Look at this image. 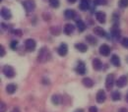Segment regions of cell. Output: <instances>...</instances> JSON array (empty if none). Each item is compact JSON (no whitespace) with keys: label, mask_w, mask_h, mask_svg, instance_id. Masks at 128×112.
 <instances>
[{"label":"cell","mask_w":128,"mask_h":112,"mask_svg":"<svg viewBox=\"0 0 128 112\" xmlns=\"http://www.w3.org/2000/svg\"><path fill=\"white\" fill-rule=\"evenodd\" d=\"M49 58H50V54H49L48 49L46 47H42L40 50V52H38V62L44 63V62L48 61Z\"/></svg>","instance_id":"obj_1"},{"label":"cell","mask_w":128,"mask_h":112,"mask_svg":"<svg viewBox=\"0 0 128 112\" xmlns=\"http://www.w3.org/2000/svg\"><path fill=\"white\" fill-rule=\"evenodd\" d=\"M3 74L7 77V78H13L15 76V70L12 66L10 65H6L3 68Z\"/></svg>","instance_id":"obj_2"},{"label":"cell","mask_w":128,"mask_h":112,"mask_svg":"<svg viewBox=\"0 0 128 112\" xmlns=\"http://www.w3.org/2000/svg\"><path fill=\"white\" fill-rule=\"evenodd\" d=\"M23 6L27 12H32L36 9V3L34 0H26L23 2Z\"/></svg>","instance_id":"obj_3"},{"label":"cell","mask_w":128,"mask_h":112,"mask_svg":"<svg viewBox=\"0 0 128 112\" xmlns=\"http://www.w3.org/2000/svg\"><path fill=\"white\" fill-rule=\"evenodd\" d=\"M36 42L34 39H32V38L27 39L25 41V47H26V49L28 51H34L36 49Z\"/></svg>","instance_id":"obj_4"},{"label":"cell","mask_w":128,"mask_h":112,"mask_svg":"<svg viewBox=\"0 0 128 112\" xmlns=\"http://www.w3.org/2000/svg\"><path fill=\"white\" fill-rule=\"evenodd\" d=\"M0 14H1V17H2L4 20H9V19H11V17H12L11 11H10L8 8H6V7H2V9H1V11H0Z\"/></svg>","instance_id":"obj_5"},{"label":"cell","mask_w":128,"mask_h":112,"mask_svg":"<svg viewBox=\"0 0 128 112\" xmlns=\"http://www.w3.org/2000/svg\"><path fill=\"white\" fill-rule=\"evenodd\" d=\"M96 101H98V103H102V102H104L106 99V95L104 91L100 90V91L98 92V94H96Z\"/></svg>","instance_id":"obj_6"},{"label":"cell","mask_w":128,"mask_h":112,"mask_svg":"<svg viewBox=\"0 0 128 112\" xmlns=\"http://www.w3.org/2000/svg\"><path fill=\"white\" fill-rule=\"evenodd\" d=\"M113 84H114V75L113 74L108 75L106 80V89L108 90H110L112 87H113Z\"/></svg>","instance_id":"obj_7"},{"label":"cell","mask_w":128,"mask_h":112,"mask_svg":"<svg viewBox=\"0 0 128 112\" xmlns=\"http://www.w3.org/2000/svg\"><path fill=\"white\" fill-rule=\"evenodd\" d=\"M128 83V78L126 76H121L120 78H118V80L116 81V86L118 88H123L127 85Z\"/></svg>","instance_id":"obj_8"},{"label":"cell","mask_w":128,"mask_h":112,"mask_svg":"<svg viewBox=\"0 0 128 112\" xmlns=\"http://www.w3.org/2000/svg\"><path fill=\"white\" fill-rule=\"evenodd\" d=\"M57 52H58V54L60 56H65L67 54V52H68V46H67V44L66 43H61L60 46L58 47Z\"/></svg>","instance_id":"obj_9"},{"label":"cell","mask_w":128,"mask_h":112,"mask_svg":"<svg viewBox=\"0 0 128 112\" xmlns=\"http://www.w3.org/2000/svg\"><path fill=\"white\" fill-rule=\"evenodd\" d=\"M110 46H108V44H102V45H100V53L102 55L108 56V55L110 54Z\"/></svg>","instance_id":"obj_10"},{"label":"cell","mask_w":128,"mask_h":112,"mask_svg":"<svg viewBox=\"0 0 128 112\" xmlns=\"http://www.w3.org/2000/svg\"><path fill=\"white\" fill-rule=\"evenodd\" d=\"M96 19L98 22L104 24V23H106V13H104V12H96Z\"/></svg>","instance_id":"obj_11"},{"label":"cell","mask_w":128,"mask_h":112,"mask_svg":"<svg viewBox=\"0 0 128 112\" xmlns=\"http://www.w3.org/2000/svg\"><path fill=\"white\" fill-rule=\"evenodd\" d=\"M76 71H77L78 74L84 75V74L86 73V65L80 61V62L78 63V65H77V67H76Z\"/></svg>","instance_id":"obj_12"},{"label":"cell","mask_w":128,"mask_h":112,"mask_svg":"<svg viewBox=\"0 0 128 112\" xmlns=\"http://www.w3.org/2000/svg\"><path fill=\"white\" fill-rule=\"evenodd\" d=\"M74 31H75V27H74L72 24H67V25H65V27H64V32H65L67 35L72 34Z\"/></svg>","instance_id":"obj_13"},{"label":"cell","mask_w":128,"mask_h":112,"mask_svg":"<svg viewBox=\"0 0 128 112\" xmlns=\"http://www.w3.org/2000/svg\"><path fill=\"white\" fill-rule=\"evenodd\" d=\"M93 67H94V69H95V70L100 71V70L102 69V63L100 59H98V58H95V59L93 60Z\"/></svg>","instance_id":"obj_14"},{"label":"cell","mask_w":128,"mask_h":112,"mask_svg":"<svg viewBox=\"0 0 128 112\" xmlns=\"http://www.w3.org/2000/svg\"><path fill=\"white\" fill-rule=\"evenodd\" d=\"M64 15H65V18H66V19H69V20H70V19H74V18L76 17V12H75L74 10L68 9V10L65 11Z\"/></svg>","instance_id":"obj_15"},{"label":"cell","mask_w":128,"mask_h":112,"mask_svg":"<svg viewBox=\"0 0 128 112\" xmlns=\"http://www.w3.org/2000/svg\"><path fill=\"white\" fill-rule=\"evenodd\" d=\"M17 90V86L15 84H9L7 87H6V92L9 94V95H12L16 92Z\"/></svg>","instance_id":"obj_16"},{"label":"cell","mask_w":128,"mask_h":112,"mask_svg":"<svg viewBox=\"0 0 128 112\" xmlns=\"http://www.w3.org/2000/svg\"><path fill=\"white\" fill-rule=\"evenodd\" d=\"M79 7H80V9L82 11H87V10H89V8H90V2H89V1L81 0V3Z\"/></svg>","instance_id":"obj_17"},{"label":"cell","mask_w":128,"mask_h":112,"mask_svg":"<svg viewBox=\"0 0 128 112\" xmlns=\"http://www.w3.org/2000/svg\"><path fill=\"white\" fill-rule=\"evenodd\" d=\"M82 83H83V85L86 88H92L94 86V82H93L92 79H90V78H84L83 81H82Z\"/></svg>","instance_id":"obj_18"},{"label":"cell","mask_w":128,"mask_h":112,"mask_svg":"<svg viewBox=\"0 0 128 112\" xmlns=\"http://www.w3.org/2000/svg\"><path fill=\"white\" fill-rule=\"evenodd\" d=\"M94 32H95V34L98 35V36H104V35H106L104 30L102 28H100V27H96V28L94 29Z\"/></svg>","instance_id":"obj_19"},{"label":"cell","mask_w":128,"mask_h":112,"mask_svg":"<svg viewBox=\"0 0 128 112\" xmlns=\"http://www.w3.org/2000/svg\"><path fill=\"white\" fill-rule=\"evenodd\" d=\"M112 63L115 67H119L120 66V59L117 55H112Z\"/></svg>","instance_id":"obj_20"},{"label":"cell","mask_w":128,"mask_h":112,"mask_svg":"<svg viewBox=\"0 0 128 112\" xmlns=\"http://www.w3.org/2000/svg\"><path fill=\"white\" fill-rule=\"evenodd\" d=\"M76 25H77V28H78V30H79L80 32H84V31H85V29H86V24H85L82 20H78V21L76 22Z\"/></svg>","instance_id":"obj_21"},{"label":"cell","mask_w":128,"mask_h":112,"mask_svg":"<svg viewBox=\"0 0 128 112\" xmlns=\"http://www.w3.org/2000/svg\"><path fill=\"white\" fill-rule=\"evenodd\" d=\"M75 47H76V49H78L79 51H81V52H86L88 50V46L85 43H77L75 45Z\"/></svg>","instance_id":"obj_22"},{"label":"cell","mask_w":128,"mask_h":112,"mask_svg":"<svg viewBox=\"0 0 128 112\" xmlns=\"http://www.w3.org/2000/svg\"><path fill=\"white\" fill-rule=\"evenodd\" d=\"M51 101H52V103H53V104L58 105V104L60 103V101H61V98H60V96H59L54 95V96H52V97H51Z\"/></svg>","instance_id":"obj_23"},{"label":"cell","mask_w":128,"mask_h":112,"mask_svg":"<svg viewBox=\"0 0 128 112\" xmlns=\"http://www.w3.org/2000/svg\"><path fill=\"white\" fill-rule=\"evenodd\" d=\"M48 2H49V5L52 8H58L59 5H60L59 0H48Z\"/></svg>","instance_id":"obj_24"},{"label":"cell","mask_w":128,"mask_h":112,"mask_svg":"<svg viewBox=\"0 0 128 112\" xmlns=\"http://www.w3.org/2000/svg\"><path fill=\"white\" fill-rule=\"evenodd\" d=\"M112 100H114V101L119 100V99L121 98L120 93H119V92H113V93L112 94Z\"/></svg>","instance_id":"obj_25"},{"label":"cell","mask_w":128,"mask_h":112,"mask_svg":"<svg viewBox=\"0 0 128 112\" xmlns=\"http://www.w3.org/2000/svg\"><path fill=\"white\" fill-rule=\"evenodd\" d=\"M86 40L90 44H96V39L95 38V36H93V35H87L86 36Z\"/></svg>","instance_id":"obj_26"},{"label":"cell","mask_w":128,"mask_h":112,"mask_svg":"<svg viewBox=\"0 0 128 112\" xmlns=\"http://www.w3.org/2000/svg\"><path fill=\"white\" fill-rule=\"evenodd\" d=\"M50 32L53 35H58L60 33V28L59 27H51L50 28Z\"/></svg>","instance_id":"obj_27"},{"label":"cell","mask_w":128,"mask_h":112,"mask_svg":"<svg viewBox=\"0 0 128 112\" xmlns=\"http://www.w3.org/2000/svg\"><path fill=\"white\" fill-rule=\"evenodd\" d=\"M118 5L120 8H126L128 7V0H119Z\"/></svg>","instance_id":"obj_28"},{"label":"cell","mask_w":128,"mask_h":112,"mask_svg":"<svg viewBox=\"0 0 128 112\" xmlns=\"http://www.w3.org/2000/svg\"><path fill=\"white\" fill-rule=\"evenodd\" d=\"M10 46H11V49H12V50H16L17 48H18V41H17V40L11 41Z\"/></svg>","instance_id":"obj_29"},{"label":"cell","mask_w":128,"mask_h":112,"mask_svg":"<svg viewBox=\"0 0 128 112\" xmlns=\"http://www.w3.org/2000/svg\"><path fill=\"white\" fill-rule=\"evenodd\" d=\"M94 4L95 5H106V0H94Z\"/></svg>","instance_id":"obj_30"},{"label":"cell","mask_w":128,"mask_h":112,"mask_svg":"<svg viewBox=\"0 0 128 112\" xmlns=\"http://www.w3.org/2000/svg\"><path fill=\"white\" fill-rule=\"evenodd\" d=\"M112 34L114 37H118V36L120 35V32H119V30H117V29H113L112 31Z\"/></svg>","instance_id":"obj_31"},{"label":"cell","mask_w":128,"mask_h":112,"mask_svg":"<svg viewBox=\"0 0 128 112\" xmlns=\"http://www.w3.org/2000/svg\"><path fill=\"white\" fill-rule=\"evenodd\" d=\"M121 44L123 47H125L126 49H128V37H124L121 41Z\"/></svg>","instance_id":"obj_32"},{"label":"cell","mask_w":128,"mask_h":112,"mask_svg":"<svg viewBox=\"0 0 128 112\" xmlns=\"http://www.w3.org/2000/svg\"><path fill=\"white\" fill-rule=\"evenodd\" d=\"M6 111V105L4 102H1L0 103V112H5Z\"/></svg>","instance_id":"obj_33"},{"label":"cell","mask_w":128,"mask_h":112,"mask_svg":"<svg viewBox=\"0 0 128 112\" xmlns=\"http://www.w3.org/2000/svg\"><path fill=\"white\" fill-rule=\"evenodd\" d=\"M14 34H16L18 36H21L22 35V31L21 30H14Z\"/></svg>","instance_id":"obj_34"},{"label":"cell","mask_w":128,"mask_h":112,"mask_svg":"<svg viewBox=\"0 0 128 112\" xmlns=\"http://www.w3.org/2000/svg\"><path fill=\"white\" fill-rule=\"evenodd\" d=\"M0 49H1V53H0V55H1V57H3V56L5 55V49H4V46H3V45H0Z\"/></svg>","instance_id":"obj_35"},{"label":"cell","mask_w":128,"mask_h":112,"mask_svg":"<svg viewBox=\"0 0 128 112\" xmlns=\"http://www.w3.org/2000/svg\"><path fill=\"white\" fill-rule=\"evenodd\" d=\"M89 112H98V108L96 106H91L89 108Z\"/></svg>","instance_id":"obj_36"},{"label":"cell","mask_w":128,"mask_h":112,"mask_svg":"<svg viewBox=\"0 0 128 112\" xmlns=\"http://www.w3.org/2000/svg\"><path fill=\"white\" fill-rule=\"evenodd\" d=\"M11 112H20V109H19L18 107H15V108H13V109H12V111Z\"/></svg>","instance_id":"obj_37"},{"label":"cell","mask_w":128,"mask_h":112,"mask_svg":"<svg viewBox=\"0 0 128 112\" xmlns=\"http://www.w3.org/2000/svg\"><path fill=\"white\" fill-rule=\"evenodd\" d=\"M118 112H128V111L126 108H120V109L118 110Z\"/></svg>","instance_id":"obj_38"},{"label":"cell","mask_w":128,"mask_h":112,"mask_svg":"<svg viewBox=\"0 0 128 112\" xmlns=\"http://www.w3.org/2000/svg\"><path fill=\"white\" fill-rule=\"evenodd\" d=\"M67 1H68L69 3H71V4H73V3H75L77 0H67Z\"/></svg>","instance_id":"obj_39"},{"label":"cell","mask_w":128,"mask_h":112,"mask_svg":"<svg viewBox=\"0 0 128 112\" xmlns=\"http://www.w3.org/2000/svg\"><path fill=\"white\" fill-rule=\"evenodd\" d=\"M74 112H84V110H83L82 108H79V109H76Z\"/></svg>","instance_id":"obj_40"},{"label":"cell","mask_w":128,"mask_h":112,"mask_svg":"<svg viewBox=\"0 0 128 112\" xmlns=\"http://www.w3.org/2000/svg\"><path fill=\"white\" fill-rule=\"evenodd\" d=\"M126 101L128 102V94H127V96H126Z\"/></svg>","instance_id":"obj_41"}]
</instances>
